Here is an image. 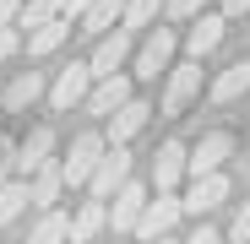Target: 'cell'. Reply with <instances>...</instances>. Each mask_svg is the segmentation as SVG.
I'll return each instance as SVG.
<instances>
[{"instance_id": "6da1fadb", "label": "cell", "mask_w": 250, "mask_h": 244, "mask_svg": "<svg viewBox=\"0 0 250 244\" xmlns=\"http://www.w3.org/2000/svg\"><path fill=\"white\" fill-rule=\"evenodd\" d=\"M104 152H109V136H98V131H82V136L71 141V152L60 157V174H65V185H87V179H93V169L104 163Z\"/></svg>"}, {"instance_id": "7a4b0ae2", "label": "cell", "mask_w": 250, "mask_h": 244, "mask_svg": "<svg viewBox=\"0 0 250 244\" xmlns=\"http://www.w3.org/2000/svg\"><path fill=\"white\" fill-rule=\"evenodd\" d=\"M125 185H131V157H125V147H109L104 163L93 169V179H87V190H93V201H104V206H109Z\"/></svg>"}, {"instance_id": "3957f363", "label": "cell", "mask_w": 250, "mask_h": 244, "mask_svg": "<svg viewBox=\"0 0 250 244\" xmlns=\"http://www.w3.org/2000/svg\"><path fill=\"white\" fill-rule=\"evenodd\" d=\"M180 212H185V201H180L174 190H158V201H147V212H142V223H136V239H147V244L169 239V228L180 223Z\"/></svg>"}, {"instance_id": "277c9868", "label": "cell", "mask_w": 250, "mask_h": 244, "mask_svg": "<svg viewBox=\"0 0 250 244\" xmlns=\"http://www.w3.org/2000/svg\"><path fill=\"white\" fill-rule=\"evenodd\" d=\"M125 60H131V33L114 27V33H104V38H98V49H93L87 71H93V81H109V76H120V65H125Z\"/></svg>"}, {"instance_id": "5b68a950", "label": "cell", "mask_w": 250, "mask_h": 244, "mask_svg": "<svg viewBox=\"0 0 250 244\" xmlns=\"http://www.w3.org/2000/svg\"><path fill=\"white\" fill-rule=\"evenodd\" d=\"M87 93H93V71H87V60H71V65L55 76V87H49V103L65 114L71 103H87Z\"/></svg>"}, {"instance_id": "8992f818", "label": "cell", "mask_w": 250, "mask_h": 244, "mask_svg": "<svg viewBox=\"0 0 250 244\" xmlns=\"http://www.w3.org/2000/svg\"><path fill=\"white\" fill-rule=\"evenodd\" d=\"M49 163H55V131H49V125H38V131H27V141L17 147V179L44 174Z\"/></svg>"}, {"instance_id": "52a82bcc", "label": "cell", "mask_w": 250, "mask_h": 244, "mask_svg": "<svg viewBox=\"0 0 250 244\" xmlns=\"http://www.w3.org/2000/svg\"><path fill=\"white\" fill-rule=\"evenodd\" d=\"M229 152H234V141H229L223 131L201 136V141H196V152L185 157V174H190V179H212V174L223 169V157H229Z\"/></svg>"}, {"instance_id": "ba28073f", "label": "cell", "mask_w": 250, "mask_h": 244, "mask_svg": "<svg viewBox=\"0 0 250 244\" xmlns=\"http://www.w3.org/2000/svg\"><path fill=\"white\" fill-rule=\"evenodd\" d=\"M142 212H147V185H125L114 201H109V228L114 233H136V223H142Z\"/></svg>"}, {"instance_id": "9c48e42d", "label": "cell", "mask_w": 250, "mask_h": 244, "mask_svg": "<svg viewBox=\"0 0 250 244\" xmlns=\"http://www.w3.org/2000/svg\"><path fill=\"white\" fill-rule=\"evenodd\" d=\"M169 60H174V33H169V27H158L147 44L136 49V76H142V81H152L158 71H169Z\"/></svg>"}, {"instance_id": "30bf717a", "label": "cell", "mask_w": 250, "mask_h": 244, "mask_svg": "<svg viewBox=\"0 0 250 244\" xmlns=\"http://www.w3.org/2000/svg\"><path fill=\"white\" fill-rule=\"evenodd\" d=\"M125 103H131V81H125V71L109 76V81H93V93H87V114H104V119H114Z\"/></svg>"}, {"instance_id": "8fae6325", "label": "cell", "mask_w": 250, "mask_h": 244, "mask_svg": "<svg viewBox=\"0 0 250 244\" xmlns=\"http://www.w3.org/2000/svg\"><path fill=\"white\" fill-rule=\"evenodd\" d=\"M196 87H201V60L174 65V71H169V93H163V114H180V109L196 98Z\"/></svg>"}, {"instance_id": "7c38bea8", "label": "cell", "mask_w": 250, "mask_h": 244, "mask_svg": "<svg viewBox=\"0 0 250 244\" xmlns=\"http://www.w3.org/2000/svg\"><path fill=\"white\" fill-rule=\"evenodd\" d=\"M185 157H190V152H185L180 141H163L158 157H152V185H158V190H174V185L185 179Z\"/></svg>"}, {"instance_id": "4fadbf2b", "label": "cell", "mask_w": 250, "mask_h": 244, "mask_svg": "<svg viewBox=\"0 0 250 244\" xmlns=\"http://www.w3.org/2000/svg\"><path fill=\"white\" fill-rule=\"evenodd\" d=\"M147 114H152V109H147L142 98H131V103H125V109L109 119V147H125V141H131V136L147 125Z\"/></svg>"}, {"instance_id": "5bb4252c", "label": "cell", "mask_w": 250, "mask_h": 244, "mask_svg": "<svg viewBox=\"0 0 250 244\" xmlns=\"http://www.w3.org/2000/svg\"><path fill=\"white\" fill-rule=\"evenodd\" d=\"M60 190H65V174H60V163H49L44 174H33V179H27V195H33V206H38V212H55Z\"/></svg>"}, {"instance_id": "9a60e30c", "label": "cell", "mask_w": 250, "mask_h": 244, "mask_svg": "<svg viewBox=\"0 0 250 244\" xmlns=\"http://www.w3.org/2000/svg\"><path fill=\"white\" fill-rule=\"evenodd\" d=\"M223 44V17H196V27H190V38H185V49H190V60H201V55H212Z\"/></svg>"}, {"instance_id": "2e32d148", "label": "cell", "mask_w": 250, "mask_h": 244, "mask_svg": "<svg viewBox=\"0 0 250 244\" xmlns=\"http://www.w3.org/2000/svg\"><path fill=\"white\" fill-rule=\"evenodd\" d=\"M223 195H229V179L223 174H212V179H196L190 185V195H185V212H212V206H223Z\"/></svg>"}, {"instance_id": "e0dca14e", "label": "cell", "mask_w": 250, "mask_h": 244, "mask_svg": "<svg viewBox=\"0 0 250 244\" xmlns=\"http://www.w3.org/2000/svg\"><path fill=\"white\" fill-rule=\"evenodd\" d=\"M27 244H71V217H65L60 206H55V212H38Z\"/></svg>"}, {"instance_id": "ac0fdd59", "label": "cell", "mask_w": 250, "mask_h": 244, "mask_svg": "<svg viewBox=\"0 0 250 244\" xmlns=\"http://www.w3.org/2000/svg\"><path fill=\"white\" fill-rule=\"evenodd\" d=\"M109 223V206L104 201H82V212L71 217V244H87V239H98V228Z\"/></svg>"}, {"instance_id": "d6986e66", "label": "cell", "mask_w": 250, "mask_h": 244, "mask_svg": "<svg viewBox=\"0 0 250 244\" xmlns=\"http://www.w3.org/2000/svg\"><path fill=\"white\" fill-rule=\"evenodd\" d=\"M38 93H44V71H22L11 87H6V114H22Z\"/></svg>"}, {"instance_id": "ffe728a7", "label": "cell", "mask_w": 250, "mask_h": 244, "mask_svg": "<svg viewBox=\"0 0 250 244\" xmlns=\"http://www.w3.org/2000/svg\"><path fill=\"white\" fill-rule=\"evenodd\" d=\"M120 22H125V0H98V6L82 17V33H98V38H104V33H114Z\"/></svg>"}, {"instance_id": "44dd1931", "label": "cell", "mask_w": 250, "mask_h": 244, "mask_svg": "<svg viewBox=\"0 0 250 244\" xmlns=\"http://www.w3.org/2000/svg\"><path fill=\"white\" fill-rule=\"evenodd\" d=\"M239 93H250V60H234V65L212 81V98H218V103H234Z\"/></svg>"}, {"instance_id": "7402d4cb", "label": "cell", "mask_w": 250, "mask_h": 244, "mask_svg": "<svg viewBox=\"0 0 250 244\" xmlns=\"http://www.w3.org/2000/svg\"><path fill=\"white\" fill-rule=\"evenodd\" d=\"M65 38H71V22L60 17V22H49V27L27 33V55H33V60H44V55H55V49L65 44Z\"/></svg>"}, {"instance_id": "603a6c76", "label": "cell", "mask_w": 250, "mask_h": 244, "mask_svg": "<svg viewBox=\"0 0 250 244\" xmlns=\"http://www.w3.org/2000/svg\"><path fill=\"white\" fill-rule=\"evenodd\" d=\"M60 17H65V0H22V22H17V27L38 33V27H49V22H60Z\"/></svg>"}, {"instance_id": "cb8c5ba5", "label": "cell", "mask_w": 250, "mask_h": 244, "mask_svg": "<svg viewBox=\"0 0 250 244\" xmlns=\"http://www.w3.org/2000/svg\"><path fill=\"white\" fill-rule=\"evenodd\" d=\"M27 206H33V195H27V179H11L6 190H0V228H6V223H17Z\"/></svg>"}, {"instance_id": "d4e9b609", "label": "cell", "mask_w": 250, "mask_h": 244, "mask_svg": "<svg viewBox=\"0 0 250 244\" xmlns=\"http://www.w3.org/2000/svg\"><path fill=\"white\" fill-rule=\"evenodd\" d=\"M163 6H169V0H125V33H131V27H147V22H158V11Z\"/></svg>"}, {"instance_id": "484cf974", "label": "cell", "mask_w": 250, "mask_h": 244, "mask_svg": "<svg viewBox=\"0 0 250 244\" xmlns=\"http://www.w3.org/2000/svg\"><path fill=\"white\" fill-rule=\"evenodd\" d=\"M11 179H17V141L0 136V190H6Z\"/></svg>"}, {"instance_id": "4316f807", "label": "cell", "mask_w": 250, "mask_h": 244, "mask_svg": "<svg viewBox=\"0 0 250 244\" xmlns=\"http://www.w3.org/2000/svg\"><path fill=\"white\" fill-rule=\"evenodd\" d=\"M22 22V0H0V33H17Z\"/></svg>"}, {"instance_id": "83f0119b", "label": "cell", "mask_w": 250, "mask_h": 244, "mask_svg": "<svg viewBox=\"0 0 250 244\" xmlns=\"http://www.w3.org/2000/svg\"><path fill=\"white\" fill-rule=\"evenodd\" d=\"M169 17H207V0H169Z\"/></svg>"}, {"instance_id": "f1b7e54d", "label": "cell", "mask_w": 250, "mask_h": 244, "mask_svg": "<svg viewBox=\"0 0 250 244\" xmlns=\"http://www.w3.org/2000/svg\"><path fill=\"white\" fill-rule=\"evenodd\" d=\"M229 233H234V239H239V244H245V239H250V201H245V206H239V212H234V228H229Z\"/></svg>"}, {"instance_id": "f546056e", "label": "cell", "mask_w": 250, "mask_h": 244, "mask_svg": "<svg viewBox=\"0 0 250 244\" xmlns=\"http://www.w3.org/2000/svg\"><path fill=\"white\" fill-rule=\"evenodd\" d=\"M17 49H22V38H17V33H0V65H6Z\"/></svg>"}, {"instance_id": "4dcf8cb0", "label": "cell", "mask_w": 250, "mask_h": 244, "mask_svg": "<svg viewBox=\"0 0 250 244\" xmlns=\"http://www.w3.org/2000/svg\"><path fill=\"white\" fill-rule=\"evenodd\" d=\"M98 6V0H65V22H76V17H87Z\"/></svg>"}, {"instance_id": "1f68e13d", "label": "cell", "mask_w": 250, "mask_h": 244, "mask_svg": "<svg viewBox=\"0 0 250 244\" xmlns=\"http://www.w3.org/2000/svg\"><path fill=\"white\" fill-rule=\"evenodd\" d=\"M250 11V0H223V17H245Z\"/></svg>"}, {"instance_id": "d6a6232c", "label": "cell", "mask_w": 250, "mask_h": 244, "mask_svg": "<svg viewBox=\"0 0 250 244\" xmlns=\"http://www.w3.org/2000/svg\"><path fill=\"white\" fill-rule=\"evenodd\" d=\"M185 244H218V233H212V228H196V233H190Z\"/></svg>"}, {"instance_id": "836d02e7", "label": "cell", "mask_w": 250, "mask_h": 244, "mask_svg": "<svg viewBox=\"0 0 250 244\" xmlns=\"http://www.w3.org/2000/svg\"><path fill=\"white\" fill-rule=\"evenodd\" d=\"M0 114H6V87H0Z\"/></svg>"}, {"instance_id": "e575fe53", "label": "cell", "mask_w": 250, "mask_h": 244, "mask_svg": "<svg viewBox=\"0 0 250 244\" xmlns=\"http://www.w3.org/2000/svg\"><path fill=\"white\" fill-rule=\"evenodd\" d=\"M158 244H185V239H158Z\"/></svg>"}]
</instances>
